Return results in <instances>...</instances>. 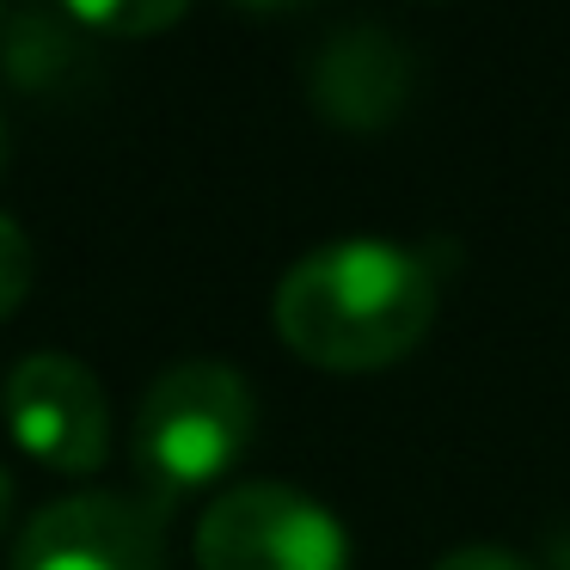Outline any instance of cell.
Returning <instances> with one entry per match:
<instances>
[{"instance_id":"obj_10","label":"cell","mask_w":570,"mask_h":570,"mask_svg":"<svg viewBox=\"0 0 570 570\" xmlns=\"http://www.w3.org/2000/svg\"><path fill=\"white\" fill-rule=\"evenodd\" d=\"M435 570H540L533 558H521L515 546H497V540H466L454 552L435 558Z\"/></svg>"},{"instance_id":"obj_4","label":"cell","mask_w":570,"mask_h":570,"mask_svg":"<svg viewBox=\"0 0 570 570\" xmlns=\"http://www.w3.org/2000/svg\"><path fill=\"white\" fill-rule=\"evenodd\" d=\"M0 417L31 460L56 472H92L111 448V411H105L99 374L56 350H38L7 374Z\"/></svg>"},{"instance_id":"obj_1","label":"cell","mask_w":570,"mask_h":570,"mask_svg":"<svg viewBox=\"0 0 570 570\" xmlns=\"http://www.w3.org/2000/svg\"><path fill=\"white\" fill-rule=\"evenodd\" d=\"M276 337L301 362L332 374H368L411 356L435 320V271L399 239H332L288 264L271 301Z\"/></svg>"},{"instance_id":"obj_9","label":"cell","mask_w":570,"mask_h":570,"mask_svg":"<svg viewBox=\"0 0 570 570\" xmlns=\"http://www.w3.org/2000/svg\"><path fill=\"white\" fill-rule=\"evenodd\" d=\"M31 276H38V252H31L26 227L13 215H0V320H13L31 295Z\"/></svg>"},{"instance_id":"obj_6","label":"cell","mask_w":570,"mask_h":570,"mask_svg":"<svg viewBox=\"0 0 570 570\" xmlns=\"http://www.w3.org/2000/svg\"><path fill=\"white\" fill-rule=\"evenodd\" d=\"M417 56L386 26H344L313 50L307 62V99L337 129H381L411 105Z\"/></svg>"},{"instance_id":"obj_5","label":"cell","mask_w":570,"mask_h":570,"mask_svg":"<svg viewBox=\"0 0 570 570\" xmlns=\"http://www.w3.org/2000/svg\"><path fill=\"white\" fill-rule=\"evenodd\" d=\"M13 570H166L160 521L129 497H62L19 533Z\"/></svg>"},{"instance_id":"obj_11","label":"cell","mask_w":570,"mask_h":570,"mask_svg":"<svg viewBox=\"0 0 570 570\" xmlns=\"http://www.w3.org/2000/svg\"><path fill=\"white\" fill-rule=\"evenodd\" d=\"M7 515H13V472L0 466V533H7Z\"/></svg>"},{"instance_id":"obj_8","label":"cell","mask_w":570,"mask_h":570,"mask_svg":"<svg viewBox=\"0 0 570 570\" xmlns=\"http://www.w3.org/2000/svg\"><path fill=\"white\" fill-rule=\"evenodd\" d=\"M68 19L87 31H99V38H148V31H166L185 19V7H148V0H129V7H68Z\"/></svg>"},{"instance_id":"obj_2","label":"cell","mask_w":570,"mask_h":570,"mask_svg":"<svg viewBox=\"0 0 570 570\" xmlns=\"http://www.w3.org/2000/svg\"><path fill=\"white\" fill-rule=\"evenodd\" d=\"M258 430V405L239 368L227 362H173L141 393L136 411V472L148 479L154 503L215 484Z\"/></svg>"},{"instance_id":"obj_7","label":"cell","mask_w":570,"mask_h":570,"mask_svg":"<svg viewBox=\"0 0 570 570\" xmlns=\"http://www.w3.org/2000/svg\"><path fill=\"white\" fill-rule=\"evenodd\" d=\"M87 50V43L75 38V19L68 13H19L7 19V75L19 80V87L43 92L56 87V80L75 68V56Z\"/></svg>"},{"instance_id":"obj_13","label":"cell","mask_w":570,"mask_h":570,"mask_svg":"<svg viewBox=\"0 0 570 570\" xmlns=\"http://www.w3.org/2000/svg\"><path fill=\"white\" fill-rule=\"evenodd\" d=\"M0 26H7V13H0Z\"/></svg>"},{"instance_id":"obj_12","label":"cell","mask_w":570,"mask_h":570,"mask_svg":"<svg viewBox=\"0 0 570 570\" xmlns=\"http://www.w3.org/2000/svg\"><path fill=\"white\" fill-rule=\"evenodd\" d=\"M0 166H7V117H0Z\"/></svg>"},{"instance_id":"obj_3","label":"cell","mask_w":570,"mask_h":570,"mask_svg":"<svg viewBox=\"0 0 570 570\" xmlns=\"http://www.w3.org/2000/svg\"><path fill=\"white\" fill-rule=\"evenodd\" d=\"M197 570H350V533L320 497L252 479L203 509Z\"/></svg>"}]
</instances>
